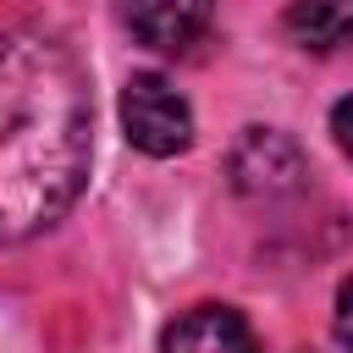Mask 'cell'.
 Masks as SVG:
<instances>
[{
  "mask_svg": "<svg viewBox=\"0 0 353 353\" xmlns=\"http://www.w3.org/2000/svg\"><path fill=\"white\" fill-rule=\"evenodd\" d=\"M287 33L314 55H342L353 50V0H292Z\"/></svg>",
  "mask_w": 353,
  "mask_h": 353,
  "instance_id": "cell-6",
  "label": "cell"
},
{
  "mask_svg": "<svg viewBox=\"0 0 353 353\" xmlns=\"http://www.w3.org/2000/svg\"><path fill=\"white\" fill-rule=\"evenodd\" d=\"M94 99L77 55L39 28H0V237L55 226L94 154Z\"/></svg>",
  "mask_w": 353,
  "mask_h": 353,
  "instance_id": "cell-1",
  "label": "cell"
},
{
  "mask_svg": "<svg viewBox=\"0 0 353 353\" xmlns=\"http://www.w3.org/2000/svg\"><path fill=\"white\" fill-rule=\"evenodd\" d=\"M331 132H336L342 154L353 160V94H347V99H336V110H331Z\"/></svg>",
  "mask_w": 353,
  "mask_h": 353,
  "instance_id": "cell-7",
  "label": "cell"
},
{
  "mask_svg": "<svg viewBox=\"0 0 353 353\" xmlns=\"http://www.w3.org/2000/svg\"><path fill=\"white\" fill-rule=\"evenodd\" d=\"M160 353H259L248 320L226 303H199L188 314H176L160 336Z\"/></svg>",
  "mask_w": 353,
  "mask_h": 353,
  "instance_id": "cell-5",
  "label": "cell"
},
{
  "mask_svg": "<svg viewBox=\"0 0 353 353\" xmlns=\"http://www.w3.org/2000/svg\"><path fill=\"white\" fill-rule=\"evenodd\" d=\"M336 342L353 353V281H342V292H336Z\"/></svg>",
  "mask_w": 353,
  "mask_h": 353,
  "instance_id": "cell-8",
  "label": "cell"
},
{
  "mask_svg": "<svg viewBox=\"0 0 353 353\" xmlns=\"http://www.w3.org/2000/svg\"><path fill=\"white\" fill-rule=\"evenodd\" d=\"M121 132L132 149L165 160L193 143V105L160 77V72H132L121 88Z\"/></svg>",
  "mask_w": 353,
  "mask_h": 353,
  "instance_id": "cell-2",
  "label": "cell"
},
{
  "mask_svg": "<svg viewBox=\"0 0 353 353\" xmlns=\"http://www.w3.org/2000/svg\"><path fill=\"white\" fill-rule=\"evenodd\" d=\"M232 188L243 199H281L303 188V149L276 127H248L232 143Z\"/></svg>",
  "mask_w": 353,
  "mask_h": 353,
  "instance_id": "cell-3",
  "label": "cell"
},
{
  "mask_svg": "<svg viewBox=\"0 0 353 353\" xmlns=\"http://www.w3.org/2000/svg\"><path fill=\"white\" fill-rule=\"evenodd\" d=\"M215 0H121V28L154 55H188L210 33Z\"/></svg>",
  "mask_w": 353,
  "mask_h": 353,
  "instance_id": "cell-4",
  "label": "cell"
}]
</instances>
